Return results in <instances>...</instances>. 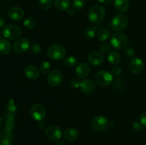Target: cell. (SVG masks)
Returning <instances> with one entry per match:
<instances>
[{
    "instance_id": "obj_1",
    "label": "cell",
    "mask_w": 146,
    "mask_h": 145,
    "mask_svg": "<svg viewBox=\"0 0 146 145\" xmlns=\"http://www.w3.org/2000/svg\"><path fill=\"white\" fill-rule=\"evenodd\" d=\"M106 16V10L102 6L94 5L88 11V18L94 24H99L104 21Z\"/></svg>"
},
{
    "instance_id": "obj_2",
    "label": "cell",
    "mask_w": 146,
    "mask_h": 145,
    "mask_svg": "<svg viewBox=\"0 0 146 145\" xmlns=\"http://www.w3.org/2000/svg\"><path fill=\"white\" fill-rule=\"evenodd\" d=\"M128 37L123 33L118 32L111 36V44L116 50H122L127 46L128 44Z\"/></svg>"
},
{
    "instance_id": "obj_3",
    "label": "cell",
    "mask_w": 146,
    "mask_h": 145,
    "mask_svg": "<svg viewBox=\"0 0 146 145\" xmlns=\"http://www.w3.org/2000/svg\"><path fill=\"white\" fill-rule=\"evenodd\" d=\"M128 24V18L127 16L123 14L115 15L111 20V28L113 30L118 32L123 31L126 28Z\"/></svg>"
},
{
    "instance_id": "obj_4",
    "label": "cell",
    "mask_w": 146,
    "mask_h": 145,
    "mask_svg": "<svg viewBox=\"0 0 146 145\" xmlns=\"http://www.w3.org/2000/svg\"><path fill=\"white\" fill-rule=\"evenodd\" d=\"M66 55V49L59 44H54L47 49V55L54 61H61Z\"/></svg>"
},
{
    "instance_id": "obj_5",
    "label": "cell",
    "mask_w": 146,
    "mask_h": 145,
    "mask_svg": "<svg viewBox=\"0 0 146 145\" xmlns=\"http://www.w3.org/2000/svg\"><path fill=\"white\" fill-rule=\"evenodd\" d=\"M95 82L101 87H107L113 82V75L107 71H101L95 75Z\"/></svg>"
},
{
    "instance_id": "obj_6",
    "label": "cell",
    "mask_w": 146,
    "mask_h": 145,
    "mask_svg": "<svg viewBox=\"0 0 146 145\" xmlns=\"http://www.w3.org/2000/svg\"><path fill=\"white\" fill-rule=\"evenodd\" d=\"M3 36L6 38L10 40L17 39L21 35V30L19 27L14 24H9L3 27Z\"/></svg>"
},
{
    "instance_id": "obj_7",
    "label": "cell",
    "mask_w": 146,
    "mask_h": 145,
    "mask_svg": "<svg viewBox=\"0 0 146 145\" xmlns=\"http://www.w3.org/2000/svg\"><path fill=\"white\" fill-rule=\"evenodd\" d=\"M31 115L34 119L36 121H42L46 115V110L41 104L37 103L32 105L31 107Z\"/></svg>"
},
{
    "instance_id": "obj_8",
    "label": "cell",
    "mask_w": 146,
    "mask_h": 145,
    "mask_svg": "<svg viewBox=\"0 0 146 145\" xmlns=\"http://www.w3.org/2000/svg\"><path fill=\"white\" fill-rule=\"evenodd\" d=\"M31 43L27 38H20L16 40L13 44V49L17 53H24L29 49Z\"/></svg>"
},
{
    "instance_id": "obj_9",
    "label": "cell",
    "mask_w": 146,
    "mask_h": 145,
    "mask_svg": "<svg viewBox=\"0 0 146 145\" xmlns=\"http://www.w3.org/2000/svg\"><path fill=\"white\" fill-rule=\"evenodd\" d=\"M109 122L104 116H96L91 121V127L96 131H104L108 127Z\"/></svg>"
},
{
    "instance_id": "obj_10",
    "label": "cell",
    "mask_w": 146,
    "mask_h": 145,
    "mask_svg": "<svg viewBox=\"0 0 146 145\" xmlns=\"http://www.w3.org/2000/svg\"><path fill=\"white\" fill-rule=\"evenodd\" d=\"M45 136L47 139L51 141H58L62 136L61 129L56 125L48 127L45 131Z\"/></svg>"
},
{
    "instance_id": "obj_11",
    "label": "cell",
    "mask_w": 146,
    "mask_h": 145,
    "mask_svg": "<svg viewBox=\"0 0 146 145\" xmlns=\"http://www.w3.org/2000/svg\"><path fill=\"white\" fill-rule=\"evenodd\" d=\"M63 80V75L58 70H54L48 73L47 81L51 86L56 87L61 84Z\"/></svg>"
},
{
    "instance_id": "obj_12",
    "label": "cell",
    "mask_w": 146,
    "mask_h": 145,
    "mask_svg": "<svg viewBox=\"0 0 146 145\" xmlns=\"http://www.w3.org/2000/svg\"><path fill=\"white\" fill-rule=\"evenodd\" d=\"M129 68L134 74H139L144 69V63L141 58H133L129 63Z\"/></svg>"
},
{
    "instance_id": "obj_13",
    "label": "cell",
    "mask_w": 146,
    "mask_h": 145,
    "mask_svg": "<svg viewBox=\"0 0 146 145\" xmlns=\"http://www.w3.org/2000/svg\"><path fill=\"white\" fill-rule=\"evenodd\" d=\"M81 91L84 93L86 94V95H90L92 94L93 92L95 91L96 89V85L95 82L90 79H86L82 80L81 81V85H80Z\"/></svg>"
},
{
    "instance_id": "obj_14",
    "label": "cell",
    "mask_w": 146,
    "mask_h": 145,
    "mask_svg": "<svg viewBox=\"0 0 146 145\" xmlns=\"http://www.w3.org/2000/svg\"><path fill=\"white\" fill-rule=\"evenodd\" d=\"M8 16L13 21H20L24 17V11L18 7H11L8 11Z\"/></svg>"
},
{
    "instance_id": "obj_15",
    "label": "cell",
    "mask_w": 146,
    "mask_h": 145,
    "mask_svg": "<svg viewBox=\"0 0 146 145\" xmlns=\"http://www.w3.org/2000/svg\"><path fill=\"white\" fill-rule=\"evenodd\" d=\"M24 74L29 79L36 80L39 77V70L33 65H28L24 68Z\"/></svg>"
},
{
    "instance_id": "obj_16",
    "label": "cell",
    "mask_w": 146,
    "mask_h": 145,
    "mask_svg": "<svg viewBox=\"0 0 146 145\" xmlns=\"http://www.w3.org/2000/svg\"><path fill=\"white\" fill-rule=\"evenodd\" d=\"M88 61L90 63L95 66L101 65L104 61V57L101 53L93 52L88 56Z\"/></svg>"
},
{
    "instance_id": "obj_17",
    "label": "cell",
    "mask_w": 146,
    "mask_h": 145,
    "mask_svg": "<svg viewBox=\"0 0 146 145\" xmlns=\"http://www.w3.org/2000/svg\"><path fill=\"white\" fill-rule=\"evenodd\" d=\"M90 67L86 63H81L79 65L77 66L76 69V75L78 77L81 78H86L90 73Z\"/></svg>"
},
{
    "instance_id": "obj_18",
    "label": "cell",
    "mask_w": 146,
    "mask_h": 145,
    "mask_svg": "<svg viewBox=\"0 0 146 145\" xmlns=\"http://www.w3.org/2000/svg\"><path fill=\"white\" fill-rule=\"evenodd\" d=\"M114 7L119 12H125L130 7L129 0H115Z\"/></svg>"
},
{
    "instance_id": "obj_19",
    "label": "cell",
    "mask_w": 146,
    "mask_h": 145,
    "mask_svg": "<svg viewBox=\"0 0 146 145\" xmlns=\"http://www.w3.org/2000/svg\"><path fill=\"white\" fill-rule=\"evenodd\" d=\"M64 136L66 140L68 142H73L78 138V131L74 127H69L65 130Z\"/></svg>"
},
{
    "instance_id": "obj_20",
    "label": "cell",
    "mask_w": 146,
    "mask_h": 145,
    "mask_svg": "<svg viewBox=\"0 0 146 145\" xmlns=\"http://www.w3.org/2000/svg\"><path fill=\"white\" fill-rule=\"evenodd\" d=\"M11 45L7 39H0V53L7 55L11 51Z\"/></svg>"
},
{
    "instance_id": "obj_21",
    "label": "cell",
    "mask_w": 146,
    "mask_h": 145,
    "mask_svg": "<svg viewBox=\"0 0 146 145\" xmlns=\"http://www.w3.org/2000/svg\"><path fill=\"white\" fill-rule=\"evenodd\" d=\"M97 34H98V30L96 27L94 26H90L87 27L86 29L84 31V36L86 39L90 40L94 38Z\"/></svg>"
},
{
    "instance_id": "obj_22",
    "label": "cell",
    "mask_w": 146,
    "mask_h": 145,
    "mask_svg": "<svg viewBox=\"0 0 146 145\" xmlns=\"http://www.w3.org/2000/svg\"><path fill=\"white\" fill-rule=\"evenodd\" d=\"M108 61L112 65H116L121 61V56L116 51H111L108 55Z\"/></svg>"
},
{
    "instance_id": "obj_23",
    "label": "cell",
    "mask_w": 146,
    "mask_h": 145,
    "mask_svg": "<svg viewBox=\"0 0 146 145\" xmlns=\"http://www.w3.org/2000/svg\"><path fill=\"white\" fill-rule=\"evenodd\" d=\"M54 5L61 11H66L70 6V0H54Z\"/></svg>"
},
{
    "instance_id": "obj_24",
    "label": "cell",
    "mask_w": 146,
    "mask_h": 145,
    "mask_svg": "<svg viewBox=\"0 0 146 145\" xmlns=\"http://www.w3.org/2000/svg\"><path fill=\"white\" fill-rule=\"evenodd\" d=\"M111 34V31H110L108 28H102V29L100 30L98 32V34H97V38H98V41H106L107 39H108V38H110Z\"/></svg>"
},
{
    "instance_id": "obj_25",
    "label": "cell",
    "mask_w": 146,
    "mask_h": 145,
    "mask_svg": "<svg viewBox=\"0 0 146 145\" xmlns=\"http://www.w3.org/2000/svg\"><path fill=\"white\" fill-rule=\"evenodd\" d=\"M38 5L42 9L48 10L52 7L53 1L52 0H39Z\"/></svg>"
},
{
    "instance_id": "obj_26",
    "label": "cell",
    "mask_w": 146,
    "mask_h": 145,
    "mask_svg": "<svg viewBox=\"0 0 146 145\" xmlns=\"http://www.w3.org/2000/svg\"><path fill=\"white\" fill-rule=\"evenodd\" d=\"M36 20L32 17H27L24 21V25L28 29H33L36 26Z\"/></svg>"
},
{
    "instance_id": "obj_27",
    "label": "cell",
    "mask_w": 146,
    "mask_h": 145,
    "mask_svg": "<svg viewBox=\"0 0 146 145\" xmlns=\"http://www.w3.org/2000/svg\"><path fill=\"white\" fill-rule=\"evenodd\" d=\"M51 65L49 62L48 61H43L41 63L39 66V70L42 73H47V72H49V71H51Z\"/></svg>"
},
{
    "instance_id": "obj_28",
    "label": "cell",
    "mask_w": 146,
    "mask_h": 145,
    "mask_svg": "<svg viewBox=\"0 0 146 145\" xmlns=\"http://www.w3.org/2000/svg\"><path fill=\"white\" fill-rule=\"evenodd\" d=\"M64 63L67 67L72 68L77 64V59L74 56H68L64 59Z\"/></svg>"
},
{
    "instance_id": "obj_29",
    "label": "cell",
    "mask_w": 146,
    "mask_h": 145,
    "mask_svg": "<svg viewBox=\"0 0 146 145\" xmlns=\"http://www.w3.org/2000/svg\"><path fill=\"white\" fill-rule=\"evenodd\" d=\"M85 6V0H73L72 7L74 9L81 10Z\"/></svg>"
},
{
    "instance_id": "obj_30",
    "label": "cell",
    "mask_w": 146,
    "mask_h": 145,
    "mask_svg": "<svg viewBox=\"0 0 146 145\" xmlns=\"http://www.w3.org/2000/svg\"><path fill=\"white\" fill-rule=\"evenodd\" d=\"M124 53L125 54L127 57L128 58H132L135 55V51H134L133 48L131 46L126 47L125 48V51H124Z\"/></svg>"
},
{
    "instance_id": "obj_31",
    "label": "cell",
    "mask_w": 146,
    "mask_h": 145,
    "mask_svg": "<svg viewBox=\"0 0 146 145\" xmlns=\"http://www.w3.org/2000/svg\"><path fill=\"white\" fill-rule=\"evenodd\" d=\"M70 85L73 88H78L81 85V80L77 78H73L70 80Z\"/></svg>"
},
{
    "instance_id": "obj_32",
    "label": "cell",
    "mask_w": 146,
    "mask_h": 145,
    "mask_svg": "<svg viewBox=\"0 0 146 145\" xmlns=\"http://www.w3.org/2000/svg\"><path fill=\"white\" fill-rule=\"evenodd\" d=\"M111 45L108 44H104L100 46V51L103 53H107L108 52H111Z\"/></svg>"
},
{
    "instance_id": "obj_33",
    "label": "cell",
    "mask_w": 146,
    "mask_h": 145,
    "mask_svg": "<svg viewBox=\"0 0 146 145\" xmlns=\"http://www.w3.org/2000/svg\"><path fill=\"white\" fill-rule=\"evenodd\" d=\"M41 51V45H38V44H35L34 45H31V53L35 54V55H37V54L39 53Z\"/></svg>"
},
{
    "instance_id": "obj_34",
    "label": "cell",
    "mask_w": 146,
    "mask_h": 145,
    "mask_svg": "<svg viewBox=\"0 0 146 145\" xmlns=\"http://www.w3.org/2000/svg\"><path fill=\"white\" fill-rule=\"evenodd\" d=\"M111 73L115 76H119L122 73V68L119 66H115L111 70Z\"/></svg>"
},
{
    "instance_id": "obj_35",
    "label": "cell",
    "mask_w": 146,
    "mask_h": 145,
    "mask_svg": "<svg viewBox=\"0 0 146 145\" xmlns=\"http://www.w3.org/2000/svg\"><path fill=\"white\" fill-rule=\"evenodd\" d=\"M140 123L141 124L142 126L146 127V111L141 114V117H140Z\"/></svg>"
},
{
    "instance_id": "obj_36",
    "label": "cell",
    "mask_w": 146,
    "mask_h": 145,
    "mask_svg": "<svg viewBox=\"0 0 146 145\" xmlns=\"http://www.w3.org/2000/svg\"><path fill=\"white\" fill-rule=\"evenodd\" d=\"M141 126L142 125H141V123H138V122H135L133 125V128L135 130H140L141 129Z\"/></svg>"
},
{
    "instance_id": "obj_37",
    "label": "cell",
    "mask_w": 146,
    "mask_h": 145,
    "mask_svg": "<svg viewBox=\"0 0 146 145\" xmlns=\"http://www.w3.org/2000/svg\"><path fill=\"white\" fill-rule=\"evenodd\" d=\"M66 11H67V14H68L69 16H74L75 15V12H74V10L71 9H68Z\"/></svg>"
},
{
    "instance_id": "obj_38",
    "label": "cell",
    "mask_w": 146,
    "mask_h": 145,
    "mask_svg": "<svg viewBox=\"0 0 146 145\" xmlns=\"http://www.w3.org/2000/svg\"><path fill=\"white\" fill-rule=\"evenodd\" d=\"M100 3L101 4H109L111 3L113 0H98Z\"/></svg>"
},
{
    "instance_id": "obj_39",
    "label": "cell",
    "mask_w": 146,
    "mask_h": 145,
    "mask_svg": "<svg viewBox=\"0 0 146 145\" xmlns=\"http://www.w3.org/2000/svg\"><path fill=\"white\" fill-rule=\"evenodd\" d=\"M4 24H5V20L2 17H0V27H4Z\"/></svg>"
},
{
    "instance_id": "obj_40",
    "label": "cell",
    "mask_w": 146,
    "mask_h": 145,
    "mask_svg": "<svg viewBox=\"0 0 146 145\" xmlns=\"http://www.w3.org/2000/svg\"><path fill=\"white\" fill-rule=\"evenodd\" d=\"M55 145H64V142H61V141H58V142L56 143Z\"/></svg>"
},
{
    "instance_id": "obj_41",
    "label": "cell",
    "mask_w": 146,
    "mask_h": 145,
    "mask_svg": "<svg viewBox=\"0 0 146 145\" xmlns=\"http://www.w3.org/2000/svg\"><path fill=\"white\" fill-rule=\"evenodd\" d=\"M1 123H2V118H1V117H0V125H1Z\"/></svg>"
},
{
    "instance_id": "obj_42",
    "label": "cell",
    "mask_w": 146,
    "mask_h": 145,
    "mask_svg": "<svg viewBox=\"0 0 146 145\" xmlns=\"http://www.w3.org/2000/svg\"><path fill=\"white\" fill-rule=\"evenodd\" d=\"M0 37H1V32H0Z\"/></svg>"
}]
</instances>
